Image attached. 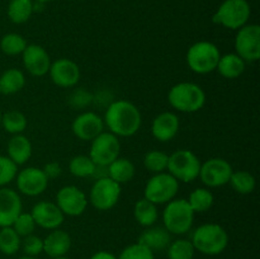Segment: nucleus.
<instances>
[{"mask_svg": "<svg viewBox=\"0 0 260 259\" xmlns=\"http://www.w3.org/2000/svg\"><path fill=\"white\" fill-rule=\"evenodd\" d=\"M170 235L172 234L164 226H150L146 228L139 236L137 243L142 244L151 251L164 250L170 244Z\"/></svg>", "mask_w": 260, "mask_h": 259, "instance_id": "nucleus-22", "label": "nucleus"}, {"mask_svg": "<svg viewBox=\"0 0 260 259\" xmlns=\"http://www.w3.org/2000/svg\"><path fill=\"white\" fill-rule=\"evenodd\" d=\"M190 208L194 213H203L210 210L215 202L213 193L211 192L210 188H196L192 190L188 198Z\"/></svg>", "mask_w": 260, "mask_h": 259, "instance_id": "nucleus-29", "label": "nucleus"}, {"mask_svg": "<svg viewBox=\"0 0 260 259\" xmlns=\"http://www.w3.org/2000/svg\"><path fill=\"white\" fill-rule=\"evenodd\" d=\"M168 160L169 155L160 150H151L147 151L144 156V167L147 172L152 174L164 173L168 169Z\"/></svg>", "mask_w": 260, "mask_h": 259, "instance_id": "nucleus-35", "label": "nucleus"}, {"mask_svg": "<svg viewBox=\"0 0 260 259\" xmlns=\"http://www.w3.org/2000/svg\"><path fill=\"white\" fill-rule=\"evenodd\" d=\"M36 225L46 230H55L58 229L63 222L65 215L61 212L55 202L50 201H40L36 203L30 210Z\"/></svg>", "mask_w": 260, "mask_h": 259, "instance_id": "nucleus-18", "label": "nucleus"}, {"mask_svg": "<svg viewBox=\"0 0 260 259\" xmlns=\"http://www.w3.org/2000/svg\"><path fill=\"white\" fill-rule=\"evenodd\" d=\"M0 124H2L3 128L8 134L19 135L25 131L28 121L24 113L17 111V109H13V111H8L7 113L2 114V122H0Z\"/></svg>", "mask_w": 260, "mask_h": 259, "instance_id": "nucleus-30", "label": "nucleus"}, {"mask_svg": "<svg viewBox=\"0 0 260 259\" xmlns=\"http://www.w3.org/2000/svg\"><path fill=\"white\" fill-rule=\"evenodd\" d=\"M15 182H17L18 190L22 195L28 197H37L47 189L50 180L41 168L27 167L17 173Z\"/></svg>", "mask_w": 260, "mask_h": 259, "instance_id": "nucleus-14", "label": "nucleus"}, {"mask_svg": "<svg viewBox=\"0 0 260 259\" xmlns=\"http://www.w3.org/2000/svg\"><path fill=\"white\" fill-rule=\"evenodd\" d=\"M135 173H136L135 164L127 157H117L107 167V177L121 185L131 182L135 177Z\"/></svg>", "mask_w": 260, "mask_h": 259, "instance_id": "nucleus-24", "label": "nucleus"}, {"mask_svg": "<svg viewBox=\"0 0 260 259\" xmlns=\"http://www.w3.org/2000/svg\"><path fill=\"white\" fill-rule=\"evenodd\" d=\"M134 217L139 225L144 226V228H150V226L155 225L159 218L157 206L145 197L141 198L134 206Z\"/></svg>", "mask_w": 260, "mask_h": 259, "instance_id": "nucleus-26", "label": "nucleus"}, {"mask_svg": "<svg viewBox=\"0 0 260 259\" xmlns=\"http://www.w3.org/2000/svg\"><path fill=\"white\" fill-rule=\"evenodd\" d=\"M25 75L19 69H8L0 75V93L12 95L25 86Z\"/></svg>", "mask_w": 260, "mask_h": 259, "instance_id": "nucleus-27", "label": "nucleus"}, {"mask_svg": "<svg viewBox=\"0 0 260 259\" xmlns=\"http://www.w3.org/2000/svg\"><path fill=\"white\" fill-rule=\"evenodd\" d=\"M179 117L173 112H161L151 123V135L159 142H169L179 132Z\"/></svg>", "mask_w": 260, "mask_h": 259, "instance_id": "nucleus-20", "label": "nucleus"}, {"mask_svg": "<svg viewBox=\"0 0 260 259\" xmlns=\"http://www.w3.org/2000/svg\"><path fill=\"white\" fill-rule=\"evenodd\" d=\"M201 160L193 151L180 149L169 155L167 172L172 174L178 182L190 183L200 175Z\"/></svg>", "mask_w": 260, "mask_h": 259, "instance_id": "nucleus-7", "label": "nucleus"}, {"mask_svg": "<svg viewBox=\"0 0 260 259\" xmlns=\"http://www.w3.org/2000/svg\"><path fill=\"white\" fill-rule=\"evenodd\" d=\"M119 137L111 132L103 131L101 135L90 141V151L89 157L98 167H108L112 161L119 157L121 152V142Z\"/></svg>", "mask_w": 260, "mask_h": 259, "instance_id": "nucleus-10", "label": "nucleus"}, {"mask_svg": "<svg viewBox=\"0 0 260 259\" xmlns=\"http://www.w3.org/2000/svg\"><path fill=\"white\" fill-rule=\"evenodd\" d=\"M0 122H2V112H0Z\"/></svg>", "mask_w": 260, "mask_h": 259, "instance_id": "nucleus-47", "label": "nucleus"}, {"mask_svg": "<svg viewBox=\"0 0 260 259\" xmlns=\"http://www.w3.org/2000/svg\"><path fill=\"white\" fill-rule=\"evenodd\" d=\"M20 248L25 255L37 256L43 251V239L35 234H30V235L23 238V240L20 241Z\"/></svg>", "mask_w": 260, "mask_h": 259, "instance_id": "nucleus-40", "label": "nucleus"}, {"mask_svg": "<svg viewBox=\"0 0 260 259\" xmlns=\"http://www.w3.org/2000/svg\"><path fill=\"white\" fill-rule=\"evenodd\" d=\"M194 246L188 239H177L170 241L168 246V258L169 259H193Z\"/></svg>", "mask_w": 260, "mask_h": 259, "instance_id": "nucleus-36", "label": "nucleus"}, {"mask_svg": "<svg viewBox=\"0 0 260 259\" xmlns=\"http://www.w3.org/2000/svg\"><path fill=\"white\" fill-rule=\"evenodd\" d=\"M90 259H117V256L114 254L109 253V251L106 250H101V251H96L95 254L90 256Z\"/></svg>", "mask_w": 260, "mask_h": 259, "instance_id": "nucleus-43", "label": "nucleus"}, {"mask_svg": "<svg viewBox=\"0 0 260 259\" xmlns=\"http://www.w3.org/2000/svg\"><path fill=\"white\" fill-rule=\"evenodd\" d=\"M94 101V96L91 95L90 91H86L85 89H75L73 93L69 96L68 102L73 108L75 109H83L85 107L90 106L91 102Z\"/></svg>", "mask_w": 260, "mask_h": 259, "instance_id": "nucleus-41", "label": "nucleus"}, {"mask_svg": "<svg viewBox=\"0 0 260 259\" xmlns=\"http://www.w3.org/2000/svg\"><path fill=\"white\" fill-rule=\"evenodd\" d=\"M104 121L95 112H83L74 118L71 130L81 141H91L104 131Z\"/></svg>", "mask_w": 260, "mask_h": 259, "instance_id": "nucleus-17", "label": "nucleus"}, {"mask_svg": "<svg viewBox=\"0 0 260 259\" xmlns=\"http://www.w3.org/2000/svg\"><path fill=\"white\" fill-rule=\"evenodd\" d=\"M194 215L187 200L174 198L165 205L162 211V223L173 235H184L192 229Z\"/></svg>", "mask_w": 260, "mask_h": 259, "instance_id": "nucleus-4", "label": "nucleus"}, {"mask_svg": "<svg viewBox=\"0 0 260 259\" xmlns=\"http://www.w3.org/2000/svg\"><path fill=\"white\" fill-rule=\"evenodd\" d=\"M71 248V238L65 230L60 228L51 230V233L43 239V251L51 258L63 256Z\"/></svg>", "mask_w": 260, "mask_h": 259, "instance_id": "nucleus-21", "label": "nucleus"}, {"mask_svg": "<svg viewBox=\"0 0 260 259\" xmlns=\"http://www.w3.org/2000/svg\"><path fill=\"white\" fill-rule=\"evenodd\" d=\"M52 259H69V258H66V256L63 255V256H56V258H52Z\"/></svg>", "mask_w": 260, "mask_h": 259, "instance_id": "nucleus-45", "label": "nucleus"}, {"mask_svg": "<svg viewBox=\"0 0 260 259\" xmlns=\"http://www.w3.org/2000/svg\"><path fill=\"white\" fill-rule=\"evenodd\" d=\"M234 169L228 160L222 157H211L201 164L198 178L207 188H218L229 184Z\"/></svg>", "mask_w": 260, "mask_h": 259, "instance_id": "nucleus-12", "label": "nucleus"}, {"mask_svg": "<svg viewBox=\"0 0 260 259\" xmlns=\"http://www.w3.org/2000/svg\"><path fill=\"white\" fill-rule=\"evenodd\" d=\"M19 259H37L36 256H28V255H24V256H20Z\"/></svg>", "mask_w": 260, "mask_h": 259, "instance_id": "nucleus-44", "label": "nucleus"}, {"mask_svg": "<svg viewBox=\"0 0 260 259\" xmlns=\"http://www.w3.org/2000/svg\"><path fill=\"white\" fill-rule=\"evenodd\" d=\"M96 165L89 155H76L69 163V172L76 178L93 177Z\"/></svg>", "mask_w": 260, "mask_h": 259, "instance_id": "nucleus-32", "label": "nucleus"}, {"mask_svg": "<svg viewBox=\"0 0 260 259\" xmlns=\"http://www.w3.org/2000/svg\"><path fill=\"white\" fill-rule=\"evenodd\" d=\"M35 10L32 0H10L8 5V18L14 24H23L28 22Z\"/></svg>", "mask_w": 260, "mask_h": 259, "instance_id": "nucleus-28", "label": "nucleus"}, {"mask_svg": "<svg viewBox=\"0 0 260 259\" xmlns=\"http://www.w3.org/2000/svg\"><path fill=\"white\" fill-rule=\"evenodd\" d=\"M42 170L46 174V177L48 178V180L56 179V178H58L62 174V167H61L57 161L47 163V164H45V167L42 168Z\"/></svg>", "mask_w": 260, "mask_h": 259, "instance_id": "nucleus-42", "label": "nucleus"}, {"mask_svg": "<svg viewBox=\"0 0 260 259\" xmlns=\"http://www.w3.org/2000/svg\"><path fill=\"white\" fill-rule=\"evenodd\" d=\"M36 222L33 220L32 215L27 212H20L18 215V217L15 218V221L13 222L12 228L14 229L15 233L20 236V238H24V236L30 235V234L35 233V229H36Z\"/></svg>", "mask_w": 260, "mask_h": 259, "instance_id": "nucleus-37", "label": "nucleus"}, {"mask_svg": "<svg viewBox=\"0 0 260 259\" xmlns=\"http://www.w3.org/2000/svg\"><path fill=\"white\" fill-rule=\"evenodd\" d=\"M229 184L239 195H250L255 189L256 180L254 175L246 170H234Z\"/></svg>", "mask_w": 260, "mask_h": 259, "instance_id": "nucleus-31", "label": "nucleus"}, {"mask_svg": "<svg viewBox=\"0 0 260 259\" xmlns=\"http://www.w3.org/2000/svg\"><path fill=\"white\" fill-rule=\"evenodd\" d=\"M168 102L175 111L182 113H196L205 107L206 93L198 84L182 81L170 88Z\"/></svg>", "mask_w": 260, "mask_h": 259, "instance_id": "nucleus-2", "label": "nucleus"}, {"mask_svg": "<svg viewBox=\"0 0 260 259\" xmlns=\"http://www.w3.org/2000/svg\"><path fill=\"white\" fill-rule=\"evenodd\" d=\"M40 3H48V2H52V0H37Z\"/></svg>", "mask_w": 260, "mask_h": 259, "instance_id": "nucleus-46", "label": "nucleus"}, {"mask_svg": "<svg viewBox=\"0 0 260 259\" xmlns=\"http://www.w3.org/2000/svg\"><path fill=\"white\" fill-rule=\"evenodd\" d=\"M27 45L25 38L19 33H7L0 40V50L8 56L22 55Z\"/></svg>", "mask_w": 260, "mask_h": 259, "instance_id": "nucleus-33", "label": "nucleus"}, {"mask_svg": "<svg viewBox=\"0 0 260 259\" xmlns=\"http://www.w3.org/2000/svg\"><path fill=\"white\" fill-rule=\"evenodd\" d=\"M22 62L29 75L41 78L48 74L51 66V57L47 51L40 45H27L22 53Z\"/></svg>", "mask_w": 260, "mask_h": 259, "instance_id": "nucleus-16", "label": "nucleus"}, {"mask_svg": "<svg viewBox=\"0 0 260 259\" xmlns=\"http://www.w3.org/2000/svg\"><path fill=\"white\" fill-rule=\"evenodd\" d=\"M190 241L200 253L217 255L228 248L229 234L218 223H203L193 231Z\"/></svg>", "mask_w": 260, "mask_h": 259, "instance_id": "nucleus-3", "label": "nucleus"}, {"mask_svg": "<svg viewBox=\"0 0 260 259\" xmlns=\"http://www.w3.org/2000/svg\"><path fill=\"white\" fill-rule=\"evenodd\" d=\"M103 121L109 132L117 137H131L141 128L142 116L132 102L118 99L108 104Z\"/></svg>", "mask_w": 260, "mask_h": 259, "instance_id": "nucleus-1", "label": "nucleus"}, {"mask_svg": "<svg viewBox=\"0 0 260 259\" xmlns=\"http://www.w3.org/2000/svg\"><path fill=\"white\" fill-rule=\"evenodd\" d=\"M121 192V184L108 177H102L91 185L88 201L95 210L109 211L118 203Z\"/></svg>", "mask_w": 260, "mask_h": 259, "instance_id": "nucleus-9", "label": "nucleus"}, {"mask_svg": "<svg viewBox=\"0 0 260 259\" xmlns=\"http://www.w3.org/2000/svg\"><path fill=\"white\" fill-rule=\"evenodd\" d=\"M179 190V182L168 172L154 174L149 180L144 189V197L151 201L156 206L167 205L174 200Z\"/></svg>", "mask_w": 260, "mask_h": 259, "instance_id": "nucleus-8", "label": "nucleus"}, {"mask_svg": "<svg viewBox=\"0 0 260 259\" xmlns=\"http://www.w3.org/2000/svg\"><path fill=\"white\" fill-rule=\"evenodd\" d=\"M51 80L58 88H74L80 80V68L75 61L70 58L61 57L51 62L48 70Z\"/></svg>", "mask_w": 260, "mask_h": 259, "instance_id": "nucleus-15", "label": "nucleus"}, {"mask_svg": "<svg viewBox=\"0 0 260 259\" xmlns=\"http://www.w3.org/2000/svg\"><path fill=\"white\" fill-rule=\"evenodd\" d=\"M18 165L14 164L8 156L0 155V188L5 187L15 179Z\"/></svg>", "mask_w": 260, "mask_h": 259, "instance_id": "nucleus-39", "label": "nucleus"}, {"mask_svg": "<svg viewBox=\"0 0 260 259\" xmlns=\"http://www.w3.org/2000/svg\"><path fill=\"white\" fill-rule=\"evenodd\" d=\"M20 236L12 226L0 228V251L5 255H13L20 249Z\"/></svg>", "mask_w": 260, "mask_h": 259, "instance_id": "nucleus-34", "label": "nucleus"}, {"mask_svg": "<svg viewBox=\"0 0 260 259\" xmlns=\"http://www.w3.org/2000/svg\"><path fill=\"white\" fill-rule=\"evenodd\" d=\"M221 57L220 48L210 41H198L193 43L187 51V65L193 73L198 75H206L217 68Z\"/></svg>", "mask_w": 260, "mask_h": 259, "instance_id": "nucleus-5", "label": "nucleus"}, {"mask_svg": "<svg viewBox=\"0 0 260 259\" xmlns=\"http://www.w3.org/2000/svg\"><path fill=\"white\" fill-rule=\"evenodd\" d=\"M235 53L245 62H256L260 58V27L245 24L239 28L235 37Z\"/></svg>", "mask_w": 260, "mask_h": 259, "instance_id": "nucleus-11", "label": "nucleus"}, {"mask_svg": "<svg viewBox=\"0 0 260 259\" xmlns=\"http://www.w3.org/2000/svg\"><path fill=\"white\" fill-rule=\"evenodd\" d=\"M88 197L76 185H65L56 195V205L65 216L83 215L88 207Z\"/></svg>", "mask_w": 260, "mask_h": 259, "instance_id": "nucleus-13", "label": "nucleus"}, {"mask_svg": "<svg viewBox=\"0 0 260 259\" xmlns=\"http://www.w3.org/2000/svg\"><path fill=\"white\" fill-rule=\"evenodd\" d=\"M32 144L29 139L23 134L13 135L7 145V156L12 160L14 164L19 165L25 164L32 156Z\"/></svg>", "mask_w": 260, "mask_h": 259, "instance_id": "nucleus-23", "label": "nucleus"}, {"mask_svg": "<svg viewBox=\"0 0 260 259\" xmlns=\"http://www.w3.org/2000/svg\"><path fill=\"white\" fill-rule=\"evenodd\" d=\"M22 211L23 203L19 193L12 188H0V228L12 226Z\"/></svg>", "mask_w": 260, "mask_h": 259, "instance_id": "nucleus-19", "label": "nucleus"}, {"mask_svg": "<svg viewBox=\"0 0 260 259\" xmlns=\"http://www.w3.org/2000/svg\"><path fill=\"white\" fill-rule=\"evenodd\" d=\"M246 62L239 55L234 53H226L221 55L217 63V73L225 79H238L245 71Z\"/></svg>", "mask_w": 260, "mask_h": 259, "instance_id": "nucleus-25", "label": "nucleus"}, {"mask_svg": "<svg viewBox=\"0 0 260 259\" xmlns=\"http://www.w3.org/2000/svg\"><path fill=\"white\" fill-rule=\"evenodd\" d=\"M251 8L248 0H225L212 17V22L228 29L238 30L248 24Z\"/></svg>", "mask_w": 260, "mask_h": 259, "instance_id": "nucleus-6", "label": "nucleus"}, {"mask_svg": "<svg viewBox=\"0 0 260 259\" xmlns=\"http://www.w3.org/2000/svg\"><path fill=\"white\" fill-rule=\"evenodd\" d=\"M117 259H155L154 251L142 244H131L121 251Z\"/></svg>", "mask_w": 260, "mask_h": 259, "instance_id": "nucleus-38", "label": "nucleus"}]
</instances>
